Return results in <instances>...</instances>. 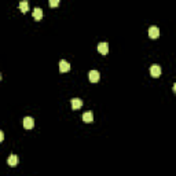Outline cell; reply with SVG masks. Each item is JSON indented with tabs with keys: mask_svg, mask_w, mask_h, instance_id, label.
<instances>
[{
	"mask_svg": "<svg viewBox=\"0 0 176 176\" xmlns=\"http://www.w3.org/2000/svg\"><path fill=\"white\" fill-rule=\"evenodd\" d=\"M150 75L153 76V77H160V75H161V68H160V65H151L150 66Z\"/></svg>",
	"mask_w": 176,
	"mask_h": 176,
	"instance_id": "6da1fadb",
	"label": "cell"
},
{
	"mask_svg": "<svg viewBox=\"0 0 176 176\" xmlns=\"http://www.w3.org/2000/svg\"><path fill=\"white\" fill-rule=\"evenodd\" d=\"M88 78H90L91 83H96V81H99V78H101V75H99L98 70H91V72L88 73Z\"/></svg>",
	"mask_w": 176,
	"mask_h": 176,
	"instance_id": "7a4b0ae2",
	"label": "cell"
},
{
	"mask_svg": "<svg viewBox=\"0 0 176 176\" xmlns=\"http://www.w3.org/2000/svg\"><path fill=\"white\" fill-rule=\"evenodd\" d=\"M98 51L101 52L102 55H108V52H109V44L108 43H99L98 44Z\"/></svg>",
	"mask_w": 176,
	"mask_h": 176,
	"instance_id": "3957f363",
	"label": "cell"
},
{
	"mask_svg": "<svg viewBox=\"0 0 176 176\" xmlns=\"http://www.w3.org/2000/svg\"><path fill=\"white\" fill-rule=\"evenodd\" d=\"M69 70H70V63H69L68 61L62 59L59 62V72L65 73V72H69Z\"/></svg>",
	"mask_w": 176,
	"mask_h": 176,
	"instance_id": "277c9868",
	"label": "cell"
},
{
	"mask_svg": "<svg viewBox=\"0 0 176 176\" xmlns=\"http://www.w3.org/2000/svg\"><path fill=\"white\" fill-rule=\"evenodd\" d=\"M24 127H25V129H32L33 128V125H35V120L32 118V117H25L24 118Z\"/></svg>",
	"mask_w": 176,
	"mask_h": 176,
	"instance_id": "5b68a950",
	"label": "cell"
},
{
	"mask_svg": "<svg viewBox=\"0 0 176 176\" xmlns=\"http://www.w3.org/2000/svg\"><path fill=\"white\" fill-rule=\"evenodd\" d=\"M70 102H72V109H73V110H78V109L83 106V101H81L80 98H73Z\"/></svg>",
	"mask_w": 176,
	"mask_h": 176,
	"instance_id": "8992f818",
	"label": "cell"
},
{
	"mask_svg": "<svg viewBox=\"0 0 176 176\" xmlns=\"http://www.w3.org/2000/svg\"><path fill=\"white\" fill-rule=\"evenodd\" d=\"M149 36L151 37V39H157V37L160 36V29H158L157 26H150V29H149Z\"/></svg>",
	"mask_w": 176,
	"mask_h": 176,
	"instance_id": "52a82bcc",
	"label": "cell"
},
{
	"mask_svg": "<svg viewBox=\"0 0 176 176\" xmlns=\"http://www.w3.org/2000/svg\"><path fill=\"white\" fill-rule=\"evenodd\" d=\"M33 18L36 19V21H40L43 18V10L40 7H36V8H33Z\"/></svg>",
	"mask_w": 176,
	"mask_h": 176,
	"instance_id": "ba28073f",
	"label": "cell"
},
{
	"mask_svg": "<svg viewBox=\"0 0 176 176\" xmlns=\"http://www.w3.org/2000/svg\"><path fill=\"white\" fill-rule=\"evenodd\" d=\"M7 164H8L10 167H17V164H18V157L15 154H11L7 158Z\"/></svg>",
	"mask_w": 176,
	"mask_h": 176,
	"instance_id": "9c48e42d",
	"label": "cell"
},
{
	"mask_svg": "<svg viewBox=\"0 0 176 176\" xmlns=\"http://www.w3.org/2000/svg\"><path fill=\"white\" fill-rule=\"evenodd\" d=\"M83 121L87 122V124H90V122L94 121V114L91 111H87V113L83 114Z\"/></svg>",
	"mask_w": 176,
	"mask_h": 176,
	"instance_id": "30bf717a",
	"label": "cell"
},
{
	"mask_svg": "<svg viewBox=\"0 0 176 176\" xmlns=\"http://www.w3.org/2000/svg\"><path fill=\"white\" fill-rule=\"evenodd\" d=\"M19 10L22 11V14L28 12L29 11V3H28V2H21V3H19Z\"/></svg>",
	"mask_w": 176,
	"mask_h": 176,
	"instance_id": "8fae6325",
	"label": "cell"
},
{
	"mask_svg": "<svg viewBox=\"0 0 176 176\" xmlns=\"http://www.w3.org/2000/svg\"><path fill=\"white\" fill-rule=\"evenodd\" d=\"M59 4V0H50V6L51 7H57Z\"/></svg>",
	"mask_w": 176,
	"mask_h": 176,
	"instance_id": "7c38bea8",
	"label": "cell"
},
{
	"mask_svg": "<svg viewBox=\"0 0 176 176\" xmlns=\"http://www.w3.org/2000/svg\"><path fill=\"white\" fill-rule=\"evenodd\" d=\"M3 139H4V132L2 131V129H0V143L3 142Z\"/></svg>",
	"mask_w": 176,
	"mask_h": 176,
	"instance_id": "4fadbf2b",
	"label": "cell"
},
{
	"mask_svg": "<svg viewBox=\"0 0 176 176\" xmlns=\"http://www.w3.org/2000/svg\"><path fill=\"white\" fill-rule=\"evenodd\" d=\"M0 80H2V73H0Z\"/></svg>",
	"mask_w": 176,
	"mask_h": 176,
	"instance_id": "5bb4252c",
	"label": "cell"
}]
</instances>
